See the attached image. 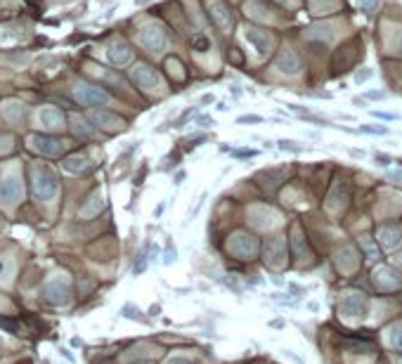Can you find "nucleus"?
Segmentation results:
<instances>
[{
    "label": "nucleus",
    "mask_w": 402,
    "mask_h": 364,
    "mask_svg": "<svg viewBox=\"0 0 402 364\" xmlns=\"http://www.w3.org/2000/svg\"><path fill=\"white\" fill-rule=\"evenodd\" d=\"M0 272H2V263H0Z\"/></svg>",
    "instance_id": "ea45409f"
},
{
    "label": "nucleus",
    "mask_w": 402,
    "mask_h": 364,
    "mask_svg": "<svg viewBox=\"0 0 402 364\" xmlns=\"http://www.w3.org/2000/svg\"><path fill=\"white\" fill-rule=\"evenodd\" d=\"M73 97H76L83 107H102V104L109 102V92H104L102 88H95V85H85V83L76 85Z\"/></svg>",
    "instance_id": "7ed1b4c3"
},
{
    "label": "nucleus",
    "mask_w": 402,
    "mask_h": 364,
    "mask_svg": "<svg viewBox=\"0 0 402 364\" xmlns=\"http://www.w3.org/2000/svg\"><path fill=\"white\" fill-rule=\"evenodd\" d=\"M216 109H218V111H227L230 107H227V102H218V104H216Z\"/></svg>",
    "instance_id": "f704fd0d"
},
{
    "label": "nucleus",
    "mask_w": 402,
    "mask_h": 364,
    "mask_svg": "<svg viewBox=\"0 0 402 364\" xmlns=\"http://www.w3.org/2000/svg\"><path fill=\"white\" fill-rule=\"evenodd\" d=\"M362 97H365L367 102H381V99H388V92L385 90H367Z\"/></svg>",
    "instance_id": "5701e85b"
},
{
    "label": "nucleus",
    "mask_w": 402,
    "mask_h": 364,
    "mask_svg": "<svg viewBox=\"0 0 402 364\" xmlns=\"http://www.w3.org/2000/svg\"><path fill=\"white\" fill-rule=\"evenodd\" d=\"M21 197H24V184H21V178L17 173L7 175L0 182V203L2 206H15L21 201Z\"/></svg>",
    "instance_id": "f03ea898"
},
{
    "label": "nucleus",
    "mask_w": 402,
    "mask_h": 364,
    "mask_svg": "<svg viewBox=\"0 0 402 364\" xmlns=\"http://www.w3.org/2000/svg\"><path fill=\"white\" fill-rule=\"evenodd\" d=\"M197 126L199 128H213L216 126V118L208 116V114H199V116H197Z\"/></svg>",
    "instance_id": "393cba45"
},
{
    "label": "nucleus",
    "mask_w": 402,
    "mask_h": 364,
    "mask_svg": "<svg viewBox=\"0 0 402 364\" xmlns=\"http://www.w3.org/2000/svg\"><path fill=\"white\" fill-rule=\"evenodd\" d=\"M350 156H355V159H365V149H350Z\"/></svg>",
    "instance_id": "7c9ffc66"
},
{
    "label": "nucleus",
    "mask_w": 402,
    "mask_h": 364,
    "mask_svg": "<svg viewBox=\"0 0 402 364\" xmlns=\"http://www.w3.org/2000/svg\"><path fill=\"white\" fill-rule=\"evenodd\" d=\"M277 66L282 71H289V73H296L298 71V57L293 55L291 50H282V55L277 59Z\"/></svg>",
    "instance_id": "6e6552de"
},
{
    "label": "nucleus",
    "mask_w": 402,
    "mask_h": 364,
    "mask_svg": "<svg viewBox=\"0 0 402 364\" xmlns=\"http://www.w3.org/2000/svg\"><path fill=\"white\" fill-rule=\"evenodd\" d=\"M57 189H59V180H57V175L48 165L38 164L31 168V192L36 194L38 199L43 201L52 199L57 194Z\"/></svg>",
    "instance_id": "f257e3e1"
},
{
    "label": "nucleus",
    "mask_w": 402,
    "mask_h": 364,
    "mask_svg": "<svg viewBox=\"0 0 402 364\" xmlns=\"http://www.w3.org/2000/svg\"><path fill=\"white\" fill-rule=\"evenodd\" d=\"M277 149L289 151V154H303L308 147L301 145V142H296V140H286V137H282V140H277Z\"/></svg>",
    "instance_id": "9b49d317"
},
{
    "label": "nucleus",
    "mask_w": 402,
    "mask_h": 364,
    "mask_svg": "<svg viewBox=\"0 0 402 364\" xmlns=\"http://www.w3.org/2000/svg\"><path fill=\"white\" fill-rule=\"evenodd\" d=\"M102 211V199H100V194H95L90 199V203H85L83 206V211H81V215H88V218H92L95 213H100Z\"/></svg>",
    "instance_id": "4468645a"
},
{
    "label": "nucleus",
    "mask_w": 402,
    "mask_h": 364,
    "mask_svg": "<svg viewBox=\"0 0 402 364\" xmlns=\"http://www.w3.org/2000/svg\"><path fill=\"white\" fill-rule=\"evenodd\" d=\"M395 164H398V165H402V159H395Z\"/></svg>",
    "instance_id": "58836bf2"
},
{
    "label": "nucleus",
    "mask_w": 402,
    "mask_h": 364,
    "mask_svg": "<svg viewBox=\"0 0 402 364\" xmlns=\"http://www.w3.org/2000/svg\"><path fill=\"white\" fill-rule=\"evenodd\" d=\"M184 178H187V173H184L183 168H180V170H178V173H175V175H173V184H175V187H180V184H183V180Z\"/></svg>",
    "instance_id": "cd10ccee"
},
{
    "label": "nucleus",
    "mask_w": 402,
    "mask_h": 364,
    "mask_svg": "<svg viewBox=\"0 0 402 364\" xmlns=\"http://www.w3.org/2000/svg\"><path fill=\"white\" fill-rule=\"evenodd\" d=\"M64 168L69 173H83V170H88V159L85 156H69L64 161Z\"/></svg>",
    "instance_id": "9d476101"
},
{
    "label": "nucleus",
    "mask_w": 402,
    "mask_h": 364,
    "mask_svg": "<svg viewBox=\"0 0 402 364\" xmlns=\"http://www.w3.org/2000/svg\"><path fill=\"white\" fill-rule=\"evenodd\" d=\"M31 145L38 154H45V156H59L64 145L55 140V137H48V135H31Z\"/></svg>",
    "instance_id": "39448f33"
},
{
    "label": "nucleus",
    "mask_w": 402,
    "mask_h": 364,
    "mask_svg": "<svg viewBox=\"0 0 402 364\" xmlns=\"http://www.w3.org/2000/svg\"><path fill=\"white\" fill-rule=\"evenodd\" d=\"M69 123H71V130L76 135H81V137H85V135H90V128L85 126L83 121H78V118H69Z\"/></svg>",
    "instance_id": "4be33fe9"
},
{
    "label": "nucleus",
    "mask_w": 402,
    "mask_h": 364,
    "mask_svg": "<svg viewBox=\"0 0 402 364\" xmlns=\"http://www.w3.org/2000/svg\"><path fill=\"white\" fill-rule=\"evenodd\" d=\"M159 312H161L159 305H151V308H149V314H159Z\"/></svg>",
    "instance_id": "c9c22d12"
},
{
    "label": "nucleus",
    "mask_w": 402,
    "mask_h": 364,
    "mask_svg": "<svg viewBox=\"0 0 402 364\" xmlns=\"http://www.w3.org/2000/svg\"><path fill=\"white\" fill-rule=\"evenodd\" d=\"M201 111H199V107H189V109H184L175 121H173V128H184V123L189 121V118H194V116H199Z\"/></svg>",
    "instance_id": "2eb2a0df"
},
{
    "label": "nucleus",
    "mask_w": 402,
    "mask_h": 364,
    "mask_svg": "<svg viewBox=\"0 0 402 364\" xmlns=\"http://www.w3.org/2000/svg\"><path fill=\"white\" fill-rule=\"evenodd\" d=\"M308 310H312V312H317V310H319V305H317V303H308Z\"/></svg>",
    "instance_id": "e433bc0d"
},
{
    "label": "nucleus",
    "mask_w": 402,
    "mask_h": 364,
    "mask_svg": "<svg viewBox=\"0 0 402 364\" xmlns=\"http://www.w3.org/2000/svg\"><path fill=\"white\" fill-rule=\"evenodd\" d=\"M263 121H265V118L258 116V114H244V116H239L237 118L239 126H246V123H253V126H256V123H263Z\"/></svg>",
    "instance_id": "b1692460"
},
{
    "label": "nucleus",
    "mask_w": 402,
    "mask_h": 364,
    "mask_svg": "<svg viewBox=\"0 0 402 364\" xmlns=\"http://www.w3.org/2000/svg\"><path fill=\"white\" fill-rule=\"evenodd\" d=\"M284 357H289L293 364H305L301 357H298V355H296V352H293V350H284Z\"/></svg>",
    "instance_id": "c756f323"
},
{
    "label": "nucleus",
    "mask_w": 402,
    "mask_h": 364,
    "mask_svg": "<svg viewBox=\"0 0 402 364\" xmlns=\"http://www.w3.org/2000/svg\"><path fill=\"white\" fill-rule=\"evenodd\" d=\"M369 114L379 121H400V114H393V111H379V109H369Z\"/></svg>",
    "instance_id": "aec40b11"
},
{
    "label": "nucleus",
    "mask_w": 402,
    "mask_h": 364,
    "mask_svg": "<svg viewBox=\"0 0 402 364\" xmlns=\"http://www.w3.org/2000/svg\"><path fill=\"white\" fill-rule=\"evenodd\" d=\"M360 2H362V7H374L379 0H360Z\"/></svg>",
    "instance_id": "72a5a7b5"
},
{
    "label": "nucleus",
    "mask_w": 402,
    "mask_h": 364,
    "mask_svg": "<svg viewBox=\"0 0 402 364\" xmlns=\"http://www.w3.org/2000/svg\"><path fill=\"white\" fill-rule=\"evenodd\" d=\"M43 298H45V303H50V305H64V303H69V286H67L62 279H55V281L45 284Z\"/></svg>",
    "instance_id": "20e7f679"
},
{
    "label": "nucleus",
    "mask_w": 402,
    "mask_h": 364,
    "mask_svg": "<svg viewBox=\"0 0 402 364\" xmlns=\"http://www.w3.org/2000/svg\"><path fill=\"white\" fill-rule=\"evenodd\" d=\"M90 121L100 128H109V130H121L123 121L118 116H114L109 111H90Z\"/></svg>",
    "instance_id": "423d86ee"
},
{
    "label": "nucleus",
    "mask_w": 402,
    "mask_h": 364,
    "mask_svg": "<svg viewBox=\"0 0 402 364\" xmlns=\"http://www.w3.org/2000/svg\"><path fill=\"white\" fill-rule=\"evenodd\" d=\"M192 45L197 48V52H206L211 43H208V40H206L203 36H194V38H192Z\"/></svg>",
    "instance_id": "a878e982"
},
{
    "label": "nucleus",
    "mask_w": 402,
    "mask_h": 364,
    "mask_svg": "<svg viewBox=\"0 0 402 364\" xmlns=\"http://www.w3.org/2000/svg\"><path fill=\"white\" fill-rule=\"evenodd\" d=\"M175 260H178V248H175V244L168 239V241H166V251H164V260H161V263H164V265H173Z\"/></svg>",
    "instance_id": "dca6fc26"
},
{
    "label": "nucleus",
    "mask_w": 402,
    "mask_h": 364,
    "mask_svg": "<svg viewBox=\"0 0 402 364\" xmlns=\"http://www.w3.org/2000/svg\"><path fill=\"white\" fill-rule=\"evenodd\" d=\"M203 201H206V194H201V199L197 201V206L187 211V218H184V222H183L184 227H187V225H189L192 220H194V218H197V215H199V211H201V208H203Z\"/></svg>",
    "instance_id": "6ab92c4d"
},
{
    "label": "nucleus",
    "mask_w": 402,
    "mask_h": 364,
    "mask_svg": "<svg viewBox=\"0 0 402 364\" xmlns=\"http://www.w3.org/2000/svg\"><path fill=\"white\" fill-rule=\"evenodd\" d=\"M303 97H315V99H331V97H334V92H327V90H319V92L308 90V92H303Z\"/></svg>",
    "instance_id": "bb28decb"
},
{
    "label": "nucleus",
    "mask_w": 402,
    "mask_h": 364,
    "mask_svg": "<svg viewBox=\"0 0 402 364\" xmlns=\"http://www.w3.org/2000/svg\"><path fill=\"white\" fill-rule=\"evenodd\" d=\"M216 102V95L213 92H206L203 97H201V107H208V104H213Z\"/></svg>",
    "instance_id": "c85d7f7f"
},
{
    "label": "nucleus",
    "mask_w": 402,
    "mask_h": 364,
    "mask_svg": "<svg viewBox=\"0 0 402 364\" xmlns=\"http://www.w3.org/2000/svg\"><path fill=\"white\" fill-rule=\"evenodd\" d=\"M374 164L379 165V168H388L390 164H395V159L390 154H385V151H376L374 154Z\"/></svg>",
    "instance_id": "a211bd4d"
},
{
    "label": "nucleus",
    "mask_w": 402,
    "mask_h": 364,
    "mask_svg": "<svg viewBox=\"0 0 402 364\" xmlns=\"http://www.w3.org/2000/svg\"><path fill=\"white\" fill-rule=\"evenodd\" d=\"M40 123L45 128H52V130H59V128H64V116H62V111L59 109H52V107H48V109L40 111Z\"/></svg>",
    "instance_id": "0eeeda50"
},
{
    "label": "nucleus",
    "mask_w": 402,
    "mask_h": 364,
    "mask_svg": "<svg viewBox=\"0 0 402 364\" xmlns=\"http://www.w3.org/2000/svg\"><path fill=\"white\" fill-rule=\"evenodd\" d=\"M369 78H374V69H367V66H365V69H357V71H355V76H352V81H355L357 85L367 83Z\"/></svg>",
    "instance_id": "412c9836"
},
{
    "label": "nucleus",
    "mask_w": 402,
    "mask_h": 364,
    "mask_svg": "<svg viewBox=\"0 0 402 364\" xmlns=\"http://www.w3.org/2000/svg\"><path fill=\"white\" fill-rule=\"evenodd\" d=\"M109 57H111V62L123 64V62H128V59H130V52H128V48H126V45H111Z\"/></svg>",
    "instance_id": "ddd939ff"
},
{
    "label": "nucleus",
    "mask_w": 402,
    "mask_h": 364,
    "mask_svg": "<svg viewBox=\"0 0 402 364\" xmlns=\"http://www.w3.org/2000/svg\"><path fill=\"white\" fill-rule=\"evenodd\" d=\"M121 314L126 317V319H133V322H140V324H151V319L149 317H145V312L137 308V305H133V303H128V305H123V310H121Z\"/></svg>",
    "instance_id": "1a4fd4ad"
},
{
    "label": "nucleus",
    "mask_w": 402,
    "mask_h": 364,
    "mask_svg": "<svg viewBox=\"0 0 402 364\" xmlns=\"http://www.w3.org/2000/svg\"><path fill=\"white\" fill-rule=\"evenodd\" d=\"M352 104H357V107H362V109H365L367 99H365V97H352Z\"/></svg>",
    "instance_id": "2f4dec72"
},
{
    "label": "nucleus",
    "mask_w": 402,
    "mask_h": 364,
    "mask_svg": "<svg viewBox=\"0 0 402 364\" xmlns=\"http://www.w3.org/2000/svg\"><path fill=\"white\" fill-rule=\"evenodd\" d=\"M357 130H360V135H376V137H381V135H390V128H388V126H379V123H362Z\"/></svg>",
    "instance_id": "f8f14e48"
},
{
    "label": "nucleus",
    "mask_w": 402,
    "mask_h": 364,
    "mask_svg": "<svg viewBox=\"0 0 402 364\" xmlns=\"http://www.w3.org/2000/svg\"><path fill=\"white\" fill-rule=\"evenodd\" d=\"M230 156H234V159H256L258 151L256 149H234V147H230V151H227Z\"/></svg>",
    "instance_id": "f3484780"
},
{
    "label": "nucleus",
    "mask_w": 402,
    "mask_h": 364,
    "mask_svg": "<svg viewBox=\"0 0 402 364\" xmlns=\"http://www.w3.org/2000/svg\"><path fill=\"white\" fill-rule=\"evenodd\" d=\"M147 2H149V0H135V5H137V7H142V5H147Z\"/></svg>",
    "instance_id": "4c0bfd02"
},
{
    "label": "nucleus",
    "mask_w": 402,
    "mask_h": 364,
    "mask_svg": "<svg viewBox=\"0 0 402 364\" xmlns=\"http://www.w3.org/2000/svg\"><path fill=\"white\" fill-rule=\"evenodd\" d=\"M168 364H192L189 360H183V357H175V360H170Z\"/></svg>",
    "instance_id": "473e14b6"
}]
</instances>
